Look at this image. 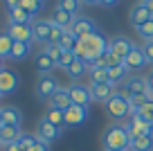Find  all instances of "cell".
Segmentation results:
<instances>
[{"label":"cell","instance_id":"cell-6","mask_svg":"<svg viewBox=\"0 0 153 151\" xmlns=\"http://www.w3.org/2000/svg\"><path fill=\"white\" fill-rule=\"evenodd\" d=\"M133 47H135V43L131 41L128 36H124V34H117V36H113L108 41V52H113L115 57L122 59V61L133 52Z\"/></svg>","mask_w":153,"mask_h":151},{"label":"cell","instance_id":"cell-47","mask_svg":"<svg viewBox=\"0 0 153 151\" xmlns=\"http://www.w3.org/2000/svg\"><path fill=\"white\" fill-rule=\"evenodd\" d=\"M83 5H99V0H81Z\"/></svg>","mask_w":153,"mask_h":151},{"label":"cell","instance_id":"cell-35","mask_svg":"<svg viewBox=\"0 0 153 151\" xmlns=\"http://www.w3.org/2000/svg\"><path fill=\"white\" fill-rule=\"evenodd\" d=\"M36 142H38L36 135H32V133H23V135H20V140H18V144H20V149H23V151H32Z\"/></svg>","mask_w":153,"mask_h":151},{"label":"cell","instance_id":"cell-13","mask_svg":"<svg viewBox=\"0 0 153 151\" xmlns=\"http://www.w3.org/2000/svg\"><path fill=\"white\" fill-rule=\"evenodd\" d=\"M18 75H16L14 70H9V68H2L0 70V93L2 95H9L14 93L16 88H18Z\"/></svg>","mask_w":153,"mask_h":151},{"label":"cell","instance_id":"cell-3","mask_svg":"<svg viewBox=\"0 0 153 151\" xmlns=\"http://www.w3.org/2000/svg\"><path fill=\"white\" fill-rule=\"evenodd\" d=\"M117 93L122 95L124 99H133L135 95H146L149 97V84H146V77H131V79L124 81V86H122Z\"/></svg>","mask_w":153,"mask_h":151},{"label":"cell","instance_id":"cell-38","mask_svg":"<svg viewBox=\"0 0 153 151\" xmlns=\"http://www.w3.org/2000/svg\"><path fill=\"white\" fill-rule=\"evenodd\" d=\"M137 115H142V117H144V120H146V122L153 126V99H149L146 104H144L142 108L137 111Z\"/></svg>","mask_w":153,"mask_h":151},{"label":"cell","instance_id":"cell-4","mask_svg":"<svg viewBox=\"0 0 153 151\" xmlns=\"http://www.w3.org/2000/svg\"><path fill=\"white\" fill-rule=\"evenodd\" d=\"M106 113H108L113 120H124V117H131L133 111H131L128 99H124L120 93H115V97L106 104Z\"/></svg>","mask_w":153,"mask_h":151},{"label":"cell","instance_id":"cell-41","mask_svg":"<svg viewBox=\"0 0 153 151\" xmlns=\"http://www.w3.org/2000/svg\"><path fill=\"white\" fill-rule=\"evenodd\" d=\"M142 52H144V57H146V61H149V66L153 63V41H146L142 45Z\"/></svg>","mask_w":153,"mask_h":151},{"label":"cell","instance_id":"cell-17","mask_svg":"<svg viewBox=\"0 0 153 151\" xmlns=\"http://www.w3.org/2000/svg\"><path fill=\"white\" fill-rule=\"evenodd\" d=\"M20 135H23L20 126H9V124H2V126H0V144L2 147L16 144V142L20 140Z\"/></svg>","mask_w":153,"mask_h":151},{"label":"cell","instance_id":"cell-42","mask_svg":"<svg viewBox=\"0 0 153 151\" xmlns=\"http://www.w3.org/2000/svg\"><path fill=\"white\" fill-rule=\"evenodd\" d=\"M146 84H149V99H153V68L146 75Z\"/></svg>","mask_w":153,"mask_h":151},{"label":"cell","instance_id":"cell-11","mask_svg":"<svg viewBox=\"0 0 153 151\" xmlns=\"http://www.w3.org/2000/svg\"><path fill=\"white\" fill-rule=\"evenodd\" d=\"M61 135V131H59L56 126H52V124L48 122V120H38V124H36V138L41 142H45V144H50V142H54L56 138Z\"/></svg>","mask_w":153,"mask_h":151},{"label":"cell","instance_id":"cell-45","mask_svg":"<svg viewBox=\"0 0 153 151\" xmlns=\"http://www.w3.org/2000/svg\"><path fill=\"white\" fill-rule=\"evenodd\" d=\"M120 0H99V5H106V7H113V5H117Z\"/></svg>","mask_w":153,"mask_h":151},{"label":"cell","instance_id":"cell-49","mask_svg":"<svg viewBox=\"0 0 153 151\" xmlns=\"http://www.w3.org/2000/svg\"><path fill=\"white\" fill-rule=\"evenodd\" d=\"M0 70H2V59H0Z\"/></svg>","mask_w":153,"mask_h":151},{"label":"cell","instance_id":"cell-32","mask_svg":"<svg viewBox=\"0 0 153 151\" xmlns=\"http://www.w3.org/2000/svg\"><path fill=\"white\" fill-rule=\"evenodd\" d=\"M18 7H23L27 14H32V16H36L38 11L45 7V0H20L18 2Z\"/></svg>","mask_w":153,"mask_h":151},{"label":"cell","instance_id":"cell-5","mask_svg":"<svg viewBox=\"0 0 153 151\" xmlns=\"http://www.w3.org/2000/svg\"><path fill=\"white\" fill-rule=\"evenodd\" d=\"M68 93H70L72 104L83 106V108H90V104H92L90 86H83L81 81H72V84H70V88H68Z\"/></svg>","mask_w":153,"mask_h":151},{"label":"cell","instance_id":"cell-36","mask_svg":"<svg viewBox=\"0 0 153 151\" xmlns=\"http://www.w3.org/2000/svg\"><path fill=\"white\" fill-rule=\"evenodd\" d=\"M76 43H79V38H76L72 32H65V34L61 36V43H59V45H61L63 50H74Z\"/></svg>","mask_w":153,"mask_h":151},{"label":"cell","instance_id":"cell-14","mask_svg":"<svg viewBox=\"0 0 153 151\" xmlns=\"http://www.w3.org/2000/svg\"><path fill=\"white\" fill-rule=\"evenodd\" d=\"M63 113H65V124L68 126H81V124L88 120V108L76 106V104H72L70 108L63 111Z\"/></svg>","mask_w":153,"mask_h":151},{"label":"cell","instance_id":"cell-28","mask_svg":"<svg viewBox=\"0 0 153 151\" xmlns=\"http://www.w3.org/2000/svg\"><path fill=\"white\" fill-rule=\"evenodd\" d=\"M128 72H131V70L124 66V63H122V66H115V68H108V81L117 86L122 79H126V75H128Z\"/></svg>","mask_w":153,"mask_h":151},{"label":"cell","instance_id":"cell-22","mask_svg":"<svg viewBox=\"0 0 153 151\" xmlns=\"http://www.w3.org/2000/svg\"><path fill=\"white\" fill-rule=\"evenodd\" d=\"M45 120H48L52 126H56L59 131H63V129L68 126L65 124V113L59 108H54V106H48V111H45Z\"/></svg>","mask_w":153,"mask_h":151},{"label":"cell","instance_id":"cell-2","mask_svg":"<svg viewBox=\"0 0 153 151\" xmlns=\"http://www.w3.org/2000/svg\"><path fill=\"white\" fill-rule=\"evenodd\" d=\"M131 140H133V138H131L126 124H120V122H113L110 126H106L104 135H101L104 151H128Z\"/></svg>","mask_w":153,"mask_h":151},{"label":"cell","instance_id":"cell-26","mask_svg":"<svg viewBox=\"0 0 153 151\" xmlns=\"http://www.w3.org/2000/svg\"><path fill=\"white\" fill-rule=\"evenodd\" d=\"M128 151H153V135H137V138H133Z\"/></svg>","mask_w":153,"mask_h":151},{"label":"cell","instance_id":"cell-18","mask_svg":"<svg viewBox=\"0 0 153 151\" xmlns=\"http://www.w3.org/2000/svg\"><path fill=\"white\" fill-rule=\"evenodd\" d=\"M7 18H9V25H34V16L27 14L23 7L7 9Z\"/></svg>","mask_w":153,"mask_h":151},{"label":"cell","instance_id":"cell-15","mask_svg":"<svg viewBox=\"0 0 153 151\" xmlns=\"http://www.w3.org/2000/svg\"><path fill=\"white\" fill-rule=\"evenodd\" d=\"M124 66L128 68V70H142V68L149 66L146 57H144V52H142V45H135L133 47V52L124 59Z\"/></svg>","mask_w":153,"mask_h":151},{"label":"cell","instance_id":"cell-33","mask_svg":"<svg viewBox=\"0 0 153 151\" xmlns=\"http://www.w3.org/2000/svg\"><path fill=\"white\" fill-rule=\"evenodd\" d=\"M135 32H137V36L142 38L144 43H146V41H153V18L146 20V23H142L140 27H135Z\"/></svg>","mask_w":153,"mask_h":151},{"label":"cell","instance_id":"cell-27","mask_svg":"<svg viewBox=\"0 0 153 151\" xmlns=\"http://www.w3.org/2000/svg\"><path fill=\"white\" fill-rule=\"evenodd\" d=\"M88 75H90V84H106V81H108V68L90 66L88 68Z\"/></svg>","mask_w":153,"mask_h":151},{"label":"cell","instance_id":"cell-50","mask_svg":"<svg viewBox=\"0 0 153 151\" xmlns=\"http://www.w3.org/2000/svg\"><path fill=\"white\" fill-rule=\"evenodd\" d=\"M0 97H2V93H0Z\"/></svg>","mask_w":153,"mask_h":151},{"label":"cell","instance_id":"cell-43","mask_svg":"<svg viewBox=\"0 0 153 151\" xmlns=\"http://www.w3.org/2000/svg\"><path fill=\"white\" fill-rule=\"evenodd\" d=\"M32 151H50V144H45V142L38 140L36 144H34V149H32Z\"/></svg>","mask_w":153,"mask_h":151},{"label":"cell","instance_id":"cell-44","mask_svg":"<svg viewBox=\"0 0 153 151\" xmlns=\"http://www.w3.org/2000/svg\"><path fill=\"white\" fill-rule=\"evenodd\" d=\"M140 2H142V5L146 7L149 11H151V16H153V0H140Z\"/></svg>","mask_w":153,"mask_h":151},{"label":"cell","instance_id":"cell-23","mask_svg":"<svg viewBox=\"0 0 153 151\" xmlns=\"http://www.w3.org/2000/svg\"><path fill=\"white\" fill-rule=\"evenodd\" d=\"M34 63H36V70L41 72V75H52V70L56 68V63L52 61V59L48 57V54L41 50V52L36 54V59H34Z\"/></svg>","mask_w":153,"mask_h":151},{"label":"cell","instance_id":"cell-48","mask_svg":"<svg viewBox=\"0 0 153 151\" xmlns=\"http://www.w3.org/2000/svg\"><path fill=\"white\" fill-rule=\"evenodd\" d=\"M0 126H2V108H0Z\"/></svg>","mask_w":153,"mask_h":151},{"label":"cell","instance_id":"cell-37","mask_svg":"<svg viewBox=\"0 0 153 151\" xmlns=\"http://www.w3.org/2000/svg\"><path fill=\"white\" fill-rule=\"evenodd\" d=\"M74 52H72V50H65V52L61 54V59H59V63H56V68H63V70H68V68L72 66V63H74Z\"/></svg>","mask_w":153,"mask_h":151},{"label":"cell","instance_id":"cell-7","mask_svg":"<svg viewBox=\"0 0 153 151\" xmlns=\"http://www.w3.org/2000/svg\"><path fill=\"white\" fill-rule=\"evenodd\" d=\"M124 124H126V129H128L131 138H137V135H153V126L142 117V115H137V113H133Z\"/></svg>","mask_w":153,"mask_h":151},{"label":"cell","instance_id":"cell-46","mask_svg":"<svg viewBox=\"0 0 153 151\" xmlns=\"http://www.w3.org/2000/svg\"><path fill=\"white\" fill-rule=\"evenodd\" d=\"M5 151H23V149H20V144L16 142V144H9V147H5Z\"/></svg>","mask_w":153,"mask_h":151},{"label":"cell","instance_id":"cell-30","mask_svg":"<svg viewBox=\"0 0 153 151\" xmlns=\"http://www.w3.org/2000/svg\"><path fill=\"white\" fill-rule=\"evenodd\" d=\"M81 0H59L56 2V7L59 9H63V11H68V14H72L76 18V16H79V9H81Z\"/></svg>","mask_w":153,"mask_h":151},{"label":"cell","instance_id":"cell-31","mask_svg":"<svg viewBox=\"0 0 153 151\" xmlns=\"http://www.w3.org/2000/svg\"><path fill=\"white\" fill-rule=\"evenodd\" d=\"M11 47H14V41H11V36L7 34V29L0 32V59H9Z\"/></svg>","mask_w":153,"mask_h":151},{"label":"cell","instance_id":"cell-20","mask_svg":"<svg viewBox=\"0 0 153 151\" xmlns=\"http://www.w3.org/2000/svg\"><path fill=\"white\" fill-rule=\"evenodd\" d=\"M151 18H153L151 11H149L142 2H137V5L131 9V16H128V20H131V25H133V27H140L142 23H146V20H151Z\"/></svg>","mask_w":153,"mask_h":151},{"label":"cell","instance_id":"cell-9","mask_svg":"<svg viewBox=\"0 0 153 151\" xmlns=\"http://www.w3.org/2000/svg\"><path fill=\"white\" fill-rule=\"evenodd\" d=\"M59 90V81L52 75H41V79L36 81V97L38 99H52V95Z\"/></svg>","mask_w":153,"mask_h":151},{"label":"cell","instance_id":"cell-21","mask_svg":"<svg viewBox=\"0 0 153 151\" xmlns=\"http://www.w3.org/2000/svg\"><path fill=\"white\" fill-rule=\"evenodd\" d=\"M50 106H54V108H59V111H68V108H70L72 99H70L68 88H59L56 93L52 95V99H50Z\"/></svg>","mask_w":153,"mask_h":151},{"label":"cell","instance_id":"cell-12","mask_svg":"<svg viewBox=\"0 0 153 151\" xmlns=\"http://www.w3.org/2000/svg\"><path fill=\"white\" fill-rule=\"evenodd\" d=\"M7 34L11 36L14 43H32L34 34H32V25H9Z\"/></svg>","mask_w":153,"mask_h":151},{"label":"cell","instance_id":"cell-25","mask_svg":"<svg viewBox=\"0 0 153 151\" xmlns=\"http://www.w3.org/2000/svg\"><path fill=\"white\" fill-rule=\"evenodd\" d=\"M86 72H88V63L81 61V59H74V63H72V66L65 70V75L70 77L72 81H79L83 75H86Z\"/></svg>","mask_w":153,"mask_h":151},{"label":"cell","instance_id":"cell-24","mask_svg":"<svg viewBox=\"0 0 153 151\" xmlns=\"http://www.w3.org/2000/svg\"><path fill=\"white\" fill-rule=\"evenodd\" d=\"M20 122H23V113H20L16 106H5V108H2V124L20 126Z\"/></svg>","mask_w":153,"mask_h":151},{"label":"cell","instance_id":"cell-34","mask_svg":"<svg viewBox=\"0 0 153 151\" xmlns=\"http://www.w3.org/2000/svg\"><path fill=\"white\" fill-rule=\"evenodd\" d=\"M43 52L48 54L54 63H59V59H61V54L65 52V50H63L61 45H52V43H48V45H43Z\"/></svg>","mask_w":153,"mask_h":151},{"label":"cell","instance_id":"cell-10","mask_svg":"<svg viewBox=\"0 0 153 151\" xmlns=\"http://www.w3.org/2000/svg\"><path fill=\"white\" fill-rule=\"evenodd\" d=\"M115 84L106 81V84H90V95H92V102H101V104H108L110 99L115 97Z\"/></svg>","mask_w":153,"mask_h":151},{"label":"cell","instance_id":"cell-16","mask_svg":"<svg viewBox=\"0 0 153 151\" xmlns=\"http://www.w3.org/2000/svg\"><path fill=\"white\" fill-rule=\"evenodd\" d=\"M50 32H52V23H50V20H34L32 34H34V41H36V43H43V45H48Z\"/></svg>","mask_w":153,"mask_h":151},{"label":"cell","instance_id":"cell-39","mask_svg":"<svg viewBox=\"0 0 153 151\" xmlns=\"http://www.w3.org/2000/svg\"><path fill=\"white\" fill-rule=\"evenodd\" d=\"M101 61H104V66H106V68H115V66H122V63H124L122 59L115 57L113 52H106L104 57H101Z\"/></svg>","mask_w":153,"mask_h":151},{"label":"cell","instance_id":"cell-40","mask_svg":"<svg viewBox=\"0 0 153 151\" xmlns=\"http://www.w3.org/2000/svg\"><path fill=\"white\" fill-rule=\"evenodd\" d=\"M63 34H65V29H61V27H56V25H52V32H50V41H48V43H52V45H59Z\"/></svg>","mask_w":153,"mask_h":151},{"label":"cell","instance_id":"cell-19","mask_svg":"<svg viewBox=\"0 0 153 151\" xmlns=\"http://www.w3.org/2000/svg\"><path fill=\"white\" fill-rule=\"evenodd\" d=\"M50 23L56 25V27H61V29H65V32H70V29H72V23H74V16L56 7V9L52 11V18H50Z\"/></svg>","mask_w":153,"mask_h":151},{"label":"cell","instance_id":"cell-1","mask_svg":"<svg viewBox=\"0 0 153 151\" xmlns=\"http://www.w3.org/2000/svg\"><path fill=\"white\" fill-rule=\"evenodd\" d=\"M72 52H74L76 59H81V61H86V63H92V61L101 59L108 52V41L97 32V34H90V36L81 38V41L74 45Z\"/></svg>","mask_w":153,"mask_h":151},{"label":"cell","instance_id":"cell-8","mask_svg":"<svg viewBox=\"0 0 153 151\" xmlns=\"http://www.w3.org/2000/svg\"><path fill=\"white\" fill-rule=\"evenodd\" d=\"M72 34H74L79 41L86 36H90V34H97V23L92 18H88V16H76L74 23H72Z\"/></svg>","mask_w":153,"mask_h":151},{"label":"cell","instance_id":"cell-29","mask_svg":"<svg viewBox=\"0 0 153 151\" xmlns=\"http://www.w3.org/2000/svg\"><path fill=\"white\" fill-rule=\"evenodd\" d=\"M29 50H32V45H29V43H14L9 59H11V61H20V59L29 57Z\"/></svg>","mask_w":153,"mask_h":151}]
</instances>
